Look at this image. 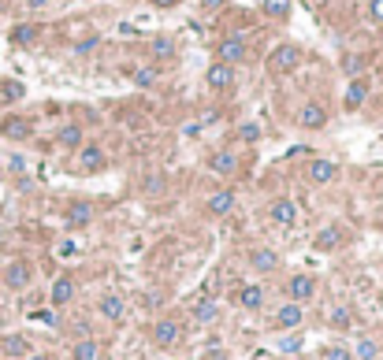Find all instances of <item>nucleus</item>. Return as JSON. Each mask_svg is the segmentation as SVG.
I'll return each instance as SVG.
<instances>
[{"instance_id":"nucleus-10","label":"nucleus","mask_w":383,"mask_h":360,"mask_svg":"<svg viewBox=\"0 0 383 360\" xmlns=\"http://www.w3.org/2000/svg\"><path fill=\"white\" fill-rule=\"evenodd\" d=\"M105 164H108V156H105L101 145H86V142L78 145V168L82 171H101Z\"/></svg>"},{"instance_id":"nucleus-29","label":"nucleus","mask_w":383,"mask_h":360,"mask_svg":"<svg viewBox=\"0 0 383 360\" xmlns=\"http://www.w3.org/2000/svg\"><path fill=\"white\" fill-rule=\"evenodd\" d=\"M38 26H34V23H23V26H15V30H12V41L15 45H34V41H38Z\"/></svg>"},{"instance_id":"nucleus-32","label":"nucleus","mask_w":383,"mask_h":360,"mask_svg":"<svg viewBox=\"0 0 383 360\" xmlns=\"http://www.w3.org/2000/svg\"><path fill=\"white\" fill-rule=\"evenodd\" d=\"M320 360H353V353L346 346H327L324 353H320Z\"/></svg>"},{"instance_id":"nucleus-35","label":"nucleus","mask_w":383,"mask_h":360,"mask_svg":"<svg viewBox=\"0 0 383 360\" xmlns=\"http://www.w3.org/2000/svg\"><path fill=\"white\" fill-rule=\"evenodd\" d=\"M239 137H242V142H250V145L261 142V126H257V123H242V126H239Z\"/></svg>"},{"instance_id":"nucleus-11","label":"nucleus","mask_w":383,"mask_h":360,"mask_svg":"<svg viewBox=\"0 0 383 360\" xmlns=\"http://www.w3.org/2000/svg\"><path fill=\"white\" fill-rule=\"evenodd\" d=\"M190 316H194L197 327H212V323H220V304H216L212 297H201L190 308Z\"/></svg>"},{"instance_id":"nucleus-21","label":"nucleus","mask_w":383,"mask_h":360,"mask_svg":"<svg viewBox=\"0 0 383 360\" xmlns=\"http://www.w3.org/2000/svg\"><path fill=\"white\" fill-rule=\"evenodd\" d=\"M239 60H245V41L242 38H227V41H220V63H239Z\"/></svg>"},{"instance_id":"nucleus-34","label":"nucleus","mask_w":383,"mask_h":360,"mask_svg":"<svg viewBox=\"0 0 383 360\" xmlns=\"http://www.w3.org/2000/svg\"><path fill=\"white\" fill-rule=\"evenodd\" d=\"M342 71H346V75H353V78H361L364 60H361V56H346V60H342Z\"/></svg>"},{"instance_id":"nucleus-28","label":"nucleus","mask_w":383,"mask_h":360,"mask_svg":"<svg viewBox=\"0 0 383 360\" xmlns=\"http://www.w3.org/2000/svg\"><path fill=\"white\" fill-rule=\"evenodd\" d=\"M264 15L276 19V23H283L290 15V0H264Z\"/></svg>"},{"instance_id":"nucleus-16","label":"nucleus","mask_w":383,"mask_h":360,"mask_svg":"<svg viewBox=\"0 0 383 360\" xmlns=\"http://www.w3.org/2000/svg\"><path fill=\"white\" fill-rule=\"evenodd\" d=\"M0 134H4L8 142H26V137H30V123H26L23 115H8L4 123H0Z\"/></svg>"},{"instance_id":"nucleus-36","label":"nucleus","mask_w":383,"mask_h":360,"mask_svg":"<svg viewBox=\"0 0 383 360\" xmlns=\"http://www.w3.org/2000/svg\"><path fill=\"white\" fill-rule=\"evenodd\" d=\"M97 45H101V38H86V41H78V45H75V56H86V52H94Z\"/></svg>"},{"instance_id":"nucleus-5","label":"nucleus","mask_w":383,"mask_h":360,"mask_svg":"<svg viewBox=\"0 0 383 360\" xmlns=\"http://www.w3.org/2000/svg\"><path fill=\"white\" fill-rule=\"evenodd\" d=\"M75 293H78V282L71 279V275H60V279L52 282V290H49L52 308H63V304H71V301H75Z\"/></svg>"},{"instance_id":"nucleus-12","label":"nucleus","mask_w":383,"mask_h":360,"mask_svg":"<svg viewBox=\"0 0 383 360\" xmlns=\"http://www.w3.org/2000/svg\"><path fill=\"white\" fill-rule=\"evenodd\" d=\"M302 304H294V301H287L283 308L276 312V319H272V327H279V330H294V327H302Z\"/></svg>"},{"instance_id":"nucleus-18","label":"nucleus","mask_w":383,"mask_h":360,"mask_svg":"<svg viewBox=\"0 0 383 360\" xmlns=\"http://www.w3.org/2000/svg\"><path fill=\"white\" fill-rule=\"evenodd\" d=\"M101 316L108 319V323H123V316H127V304H123V297L120 293H108V297H101Z\"/></svg>"},{"instance_id":"nucleus-1","label":"nucleus","mask_w":383,"mask_h":360,"mask_svg":"<svg viewBox=\"0 0 383 360\" xmlns=\"http://www.w3.org/2000/svg\"><path fill=\"white\" fill-rule=\"evenodd\" d=\"M298 63H302V49L298 45H279L268 56V71L272 75H290V71H298Z\"/></svg>"},{"instance_id":"nucleus-14","label":"nucleus","mask_w":383,"mask_h":360,"mask_svg":"<svg viewBox=\"0 0 383 360\" xmlns=\"http://www.w3.org/2000/svg\"><path fill=\"white\" fill-rule=\"evenodd\" d=\"M0 353L12 357V360H26L30 357V341H26L23 335H4L0 338Z\"/></svg>"},{"instance_id":"nucleus-44","label":"nucleus","mask_w":383,"mask_h":360,"mask_svg":"<svg viewBox=\"0 0 383 360\" xmlns=\"http://www.w3.org/2000/svg\"><path fill=\"white\" fill-rule=\"evenodd\" d=\"M0 12H4V0H0Z\"/></svg>"},{"instance_id":"nucleus-41","label":"nucleus","mask_w":383,"mask_h":360,"mask_svg":"<svg viewBox=\"0 0 383 360\" xmlns=\"http://www.w3.org/2000/svg\"><path fill=\"white\" fill-rule=\"evenodd\" d=\"M41 323H49V327H56V312H38Z\"/></svg>"},{"instance_id":"nucleus-7","label":"nucleus","mask_w":383,"mask_h":360,"mask_svg":"<svg viewBox=\"0 0 383 360\" xmlns=\"http://www.w3.org/2000/svg\"><path fill=\"white\" fill-rule=\"evenodd\" d=\"M268 216H272V223H279V227H294L298 208H294V201H290V197H276L268 205Z\"/></svg>"},{"instance_id":"nucleus-3","label":"nucleus","mask_w":383,"mask_h":360,"mask_svg":"<svg viewBox=\"0 0 383 360\" xmlns=\"http://www.w3.org/2000/svg\"><path fill=\"white\" fill-rule=\"evenodd\" d=\"M153 341H157L160 349H171V346H179L182 341V327H179V319H157L153 323Z\"/></svg>"},{"instance_id":"nucleus-4","label":"nucleus","mask_w":383,"mask_h":360,"mask_svg":"<svg viewBox=\"0 0 383 360\" xmlns=\"http://www.w3.org/2000/svg\"><path fill=\"white\" fill-rule=\"evenodd\" d=\"M30 279H34L30 260H12V264L4 267V286H8V290H26Z\"/></svg>"},{"instance_id":"nucleus-25","label":"nucleus","mask_w":383,"mask_h":360,"mask_svg":"<svg viewBox=\"0 0 383 360\" xmlns=\"http://www.w3.org/2000/svg\"><path fill=\"white\" fill-rule=\"evenodd\" d=\"M89 219H94V205H86V201L67 208V227H86Z\"/></svg>"},{"instance_id":"nucleus-43","label":"nucleus","mask_w":383,"mask_h":360,"mask_svg":"<svg viewBox=\"0 0 383 360\" xmlns=\"http://www.w3.org/2000/svg\"><path fill=\"white\" fill-rule=\"evenodd\" d=\"M0 245H4V230H0Z\"/></svg>"},{"instance_id":"nucleus-45","label":"nucleus","mask_w":383,"mask_h":360,"mask_svg":"<svg viewBox=\"0 0 383 360\" xmlns=\"http://www.w3.org/2000/svg\"><path fill=\"white\" fill-rule=\"evenodd\" d=\"M380 108H383V97H380Z\"/></svg>"},{"instance_id":"nucleus-39","label":"nucleus","mask_w":383,"mask_h":360,"mask_svg":"<svg viewBox=\"0 0 383 360\" xmlns=\"http://www.w3.org/2000/svg\"><path fill=\"white\" fill-rule=\"evenodd\" d=\"M223 4H227V0H201V8H205V12H220Z\"/></svg>"},{"instance_id":"nucleus-15","label":"nucleus","mask_w":383,"mask_h":360,"mask_svg":"<svg viewBox=\"0 0 383 360\" xmlns=\"http://www.w3.org/2000/svg\"><path fill=\"white\" fill-rule=\"evenodd\" d=\"M239 308H245V312H257L261 304H264V286H257V282H245L242 290H239Z\"/></svg>"},{"instance_id":"nucleus-42","label":"nucleus","mask_w":383,"mask_h":360,"mask_svg":"<svg viewBox=\"0 0 383 360\" xmlns=\"http://www.w3.org/2000/svg\"><path fill=\"white\" fill-rule=\"evenodd\" d=\"M26 360H52V357H49V353H30Z\"/></svg>"},{"instance_id":"nucleus-2","label":"nucleus","mask_w":383,"mask_h":360,"mask_svg":"<svg viewBox=\"0 0 383 360\" xmlns=\"http://www.w3.org/2000/svg\"><path fill=\"white\" fill-rule=\"evenodd\" d=\"M313 297H316V279H313V275H305V271L290 275V279H287V301L305 304V301H313Z\"/></svg>"},{"instance_id":"nucleus-13","label":"nucleus","mask_w":383,"mask_h":360,"mask_svg":"<svg viewBox=\"0 0 383 360\" xmlns=\"http://www.w3.org/2000/svg\"><path fill=\"white\" fill-rule=\"evenodd\" d=\"M208 171H212V175H239V156L227 153V149L212 153V156H208Z\"/></svg>"},{"instance_id":"nucleus-6","label":"nucleus","mask_w":383,"mask_h":360,"mask_svg":"<svg viewBox=\"0 0 383 360\" xmlns=\"http://www.w3.org/2000/svg\"><path fill=\"white\" fill-rule=\"evenodd\" d=\"M324 123H327V108L324 104H316V100L302 104V112H298V126H302V131H320Z\"/></svg>"},{"instance_id":"nucleus-40","label":"nucleus","mask_w":383,"mask_h":360,"mask_svg":"<svg viewBox=\"0 0 383 360\" xmlns=\"http://www.w3.org/2000/svg\"><path fill=\"white\" fill-rule=\"evenodd\" d=\"M149 4H153V8H179L182 0H149Z\"/></svg>"},{"instance_id":"nucleus-22","label":"nucleus","mask_w":383,"mask_h":360,"mask_svg":"<svg viewBox=\"0 0 383 360\" xmlns=\"http://www.w3.org/2000/svg\"><path fill=\"white\" fill-rule=\"evenodd\" d=\"M71 360H101V341L97 338H78L71 349Z\"/></svg>"},{"instance_id":"nucleus-31","label":"nucleus","mask_w":383,"mask_h":360,"mask_svg":"<svg viewBox=\"0 0 383 360\" xmlns=\"http://www.w3.org/2000/svg\"><path fill=\"white\" fill-rule=\"evenodd\" d=\"M302 349H305V338H302V335H290V338H279V353L294 357V353H302Z\"/></svg>"},{"instance_id":"nucleus-23","label":"nucleus","mask_w":383,"mask_h":360,"mask_svg":"<svg viewBox=\"0 0 383 360\" xmlns=\"http://www.w3.org/2000/svg\"><path fill=\"white\" fill-rule=\"evenodd\" d=\"M364 97H369V82H364V78H353L350 86H346V108H350V112H358V108L364 104Z\"/></svg>"},{"instance_id":"nucleus-26","label":"nucleus","mask_w":383,"mask_h":360,"mask_svg":"<svg viewBox=\"0 0 383 360\" xmlns=\"http://www.w3.org/2000/svg\"><path fill=\"white\" fill-rule=\"evenodd\" d=\"M56 145H63V149H78V145H82V126L78 123H67L56 134Z\"/></svg>"},{"instance_id":"nucleus-27","label":"nucleus","mask_w":383,"mask_h":360,"mask_svg":"<svg viewBox=\"0 0 383 360\" xmlns=\"http://www.w3.org/2000/svg\"><path fill=\"white\" fill-rule=\"evenodd\" d=\"M350 353H353V360H376L380 357V341L376 338H361Z\"/></svg>"},{"instance_id":"nucleus-20","label":"nucleus","mask_w":383,"mask_h":360,"mask_svg":"<svg viewBox=\"0 0 383 360\" xmlns=\"http://www.w3.org/2000/svg\"><path fill=\"white\" fill-rule=\"evenodd\" d=\"M234 212V193L231 190H216L208 197V216H231Z\"/></svg>"},{"instance_id":"nucleus-8","label":"nucleus","mask_w":383,"mask_h":360,"mask_svg":"<svg viewBox=\"0 0 383 360\" xmlns=\"http://www.w3.org/2000/svg\"><path fill=\"white\" fill-rule=\"evenodd\" d=\"M250 267H253V271H261V275L276 271V267H279V253H276V249H268V245L250 249Z\"/></svg>"},{"instance_id":"nucleus-37","label":"nucleus","mask_w":383,"mask_h":360,"mask_svg":"<svg viewBox=\"0 0 383 360\" xmlns=\"http://www.w3.org/2000/svg\"><path fill=\"white\" fill-rule=\"evenodd\" d=\"M4 97L8 100H19L23 97V86H19V82H4Z\"/></svg>"},{"instance_id":"nucleus-9","label":"nucleus","mask_w":383,"mask_h":360,"mask_svg":"<svg viewBox=\"0 0 383 360\" xmlns=\"http://www.w3.org/2000/svg\"><path fill=\"white\" fill-rule=\"evenodd\" d=\"M205 82H208V89L223 93V89L234 86V67H227V63H212V67L205 71Z\"/></svg>"},{"instance_id":"nucleus-19","label":"nucleus","mask_w":383,"mask_h":360,"mask_svg":"<svg viewBox=\"0 0 383 360\" xmlns=\"http://www.w3.org/2000/svg\"><path fill=\"white\" fill-rule=\"evenodd\" d=\"M342 245V227H324L320 234L313 238V249L316 253H331V249Z\"/></svg>"},{"instance_id":"nucleus-17","label":"nucleus","mask_w":383,"mask_h":360,"mask_svg":"<svg viewBox=\"0 0 383 360\" xmlns=\"http://www.w3.org/2000/svg\"><path fill=\"white\" fill-rule=\"evenodd\" d=\"M335 175H339V164L335 160H313L309 164V182H316V186H327Z\"/></svg>"},{"instance_id":"nucleus-33","label":"nucleus","mask_w":383,"mask_h":360,"mask_svg":"<svg viewBox=\"0 0 383 360\" xmlns=\"http://www.w3.org/2000/svg\"><path fill=\"white\" fill-rule=\"evenodd\" d=\"M153 82H157V71H153V67H142V71H134V86L149 89Z\"/></svg>"},{"instance_id":"nucleus-24","label":"nucleus","mask_w":383,"mask_h":360,"mask_svg":"<svg viewBox=\"0 0 383 360\" xmlns=\"http://www.w3.org/2000/svg\"><path fill=\"white\" fill-rule=\"evenodd\" d=\"M327 327L331 330H350L353 327V312L346 308V304H335V308L327 312Z\"/></svg>"},{"instance_id":"nucleus-30","label":"nucleus","mask_w":383,"mask_h":360,"mask_svg":"<svg viewBox=\"0 0 383 360\" xmlns=\"http://www.w3.org/2000/svg\"><path fill=\"white\" fill-rule=\"evenodd\" d=\"M149 52H153V60H168L171 52H175V41L160 34V38H153V41H149Z\"/></svg>"},{"instance_id":"nucleus-38","label":"nucleus","mask_w":383,"mask_h":360,"mask_svg":"<svg viewBox=\"0 0 383 360\" xmlns=\"http://www.w3.org/2000/svg\"><path fill=\"white\" fill-rule=\"evenodd\" d=\"M369 15L376 23H383V0H372V4H369Z\"/></svg>"}]
</instances>
